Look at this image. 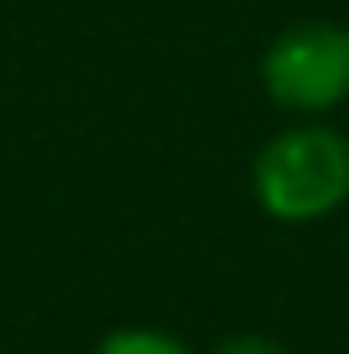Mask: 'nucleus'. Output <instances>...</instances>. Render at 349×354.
<instances>
[{"mask_svg": "<svg viewBox=\"0 0 349 354\" xmlns=\"http://www.w3.org/2000/svg\"><path fill=\"white\" fill-rule=\"evenodd\" d=\"M252 195L272 221L308 226L349 201V139L319 118H298L252 160Z\"/></svg>", "mask_w": 349, "mask_h": 354, "instance_id": "nucleus-1", "label": "nucleus"}, {"mask_svg": "<svg viewBox=\"0 0 349 354\" xmlns=\"http://www.w3.org/2000/svg\"><path fill=\"white\" fill-rule=\"evenodd\" d=\"M262 93L293 118H319L349 103V26L293 21L262 52Z\"/></svg>", "mask_w": 349, "mask_h": 354, "instance_id": "nucleus-2", "label": "nucleus"}, {"mask_svg": "<svg viewBox=\"0 0 349 354\" xmlns=\"http://www.w3.org/2000/svg\"><path fill=\"white\" fill-rule=\"evenodd\" d=\"M93 354H196L185 344V339H175V334H164V328H113V334H103L98 344H93Z\"/></svg>", "mask_w": 349, "mask_h": 354, "instance_id": "nucleus-3", "label": "nucleus"}, {"mask_svg": "<svg viewBox=\"0 0 349 354\" xmlns=\"http://www.w3.org/2000/svg\"><path fill=\"white\" fill-rule=\"evenodd\" d=\"M211 354H293V349L278 344L272 334H232V339H221Z\"/></svg>", "mask_w": 349, "mask_h": 354, "instance_id": "nucleus-4", "label": "nucleus"}]
</instances>
